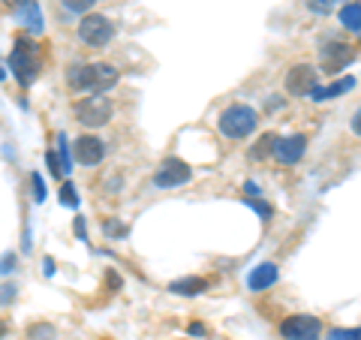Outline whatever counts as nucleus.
Returning a JSON list of instances; mask_svg holds the SVG:
<instances>
[{
  "label": "nucleus",
  "instance_id": "21",
  "mask_svg": "<svg viewBox=\"0 0 361 340\" xmlns=\"http://www.w3.org/2000/svg\"><path fill=\"white\" fill-rule=\"evenodd\" d=\"M274 142H277V135H262V139H259V148H256L253 154H256V157L274 154Z\"/></svg>",
  "mask_w": 361,
  "mask_h": 340
},
{
  "label": "nucleus",
  "instance_id": "26",
  "mask_svg": "<svg viewBox=\"0 0 361 340\" xmlns=\"http://www.w3.org/2000/svg\"><path fill=\"white\" fill-rule=\"evenodd\" d=\"M45 163H49V169H51V175H58V178H61V172H63V166L58 163V157H54V154H49V157H45Z\"/></svg>",
  "mask_w": 361,
  "mask_h": 340
},
{
  "label": "nucleus",
  "instance_id": "6",
  "mask_svg": "<svg viewBox=\"0 0 361 340\" xmlns=\"http://www.w3.org/2000/svg\"><path fill=\"white\" fill-rule=\"evenodd\" d=\"M322 332V322L316 316H289L280 322V337L283 340H316Z\"/></svg>",
  "mask_w": 361,
  "mask_h": 340
},
{
  "label": "nucleus",
  "instance_id": "27",
  "mask_svg": "<svg viewBox=\"0 0 361 340\" xmlns=\"http://www.w3.org/2000/svg\"><path fill=\"white\" fill-rule=\"evenodd\" d=\"M16 298V286H0V304H9Z\"/></svg>",
  "mask_w": 361,
  "mask_h": 340
},
{
  "label": "nucleus",
  "instance_id": "30",
  "mask_svg": "<svg viewBox=\"0 0 361 340\" xmlns=\"http://www.w3.org/2000/svg\"><path fill=\"white\" fill-rule=\"evenodd\" d=\"M353 133H355V135H361V109L353 115Z\"/></svg>",
  "mask_w": 361,
  "mask_h": 340
},
{
  "label": "nucleus",
  "instance_id": "15",
  "mask_svg": "<svg viewBox=\"0 0 361 340\" xmlns=\"http://www.w3.org/2000/svg\"><path fill=\"white\" fill-rule=\"evenodd\" d=\"M169 289H172L175 296H199V292L208 289V280H202V277H184V280L169 283Z\"/></svg>",
  "mask_w": 361,
  "mask_h": 340
},
{
  "label": "nucleus",
  "instance_id": "2",
  "mask_svg": "<svg viewBox=\"0 0 361 340\" xmlns=\"http://www.w3.org/2000/svg\"><path fill=\"white\" fill-rule=\"evenodd\" d=\"M256 123H259L256 109H250V106H229L226 111H220L217 127H220V133L226 135V139H247V135L256 130Z\"/></svg>",
  "mask_w": 361,
  "mask_h": 340
},
{
  "label": "nucleus",
  "instance_id": "8",
  "mask_svg": "<svg viewBox=\"0 0 361 340\" xmlns=\"http://www.w3.org/2000/svg\"><path fill=\"white\" fill-rule=\"evenodd\" d=\"M313 87H316V70L310 63H298L286 73V90L289 94L307 97V94H313Z\"/></svg>",
  "mask_w": 361,
  "mask_h": 340
},
{
  "label": "nucleus",
  "instance_id": "31",
  "mask_svg": "<svg viewBox=\"0 0 361 340\" xmlns=\"http://www.w3.org/2000/svg\"><path fill=\"white\" fill-rule=\"evenodd\" d=\"M42 271H45V274H54V262H51V259H45V262H42Z\"/></svg>",
  "mask_w": 361,
  "mask_h": 340
},
{
  "label": "nucleus",
  "instance_id": "22",
  "mask_svg": "<svg viewBox=\"0 0 361 340\" xmlns=\"http://www.w3.org/2000/svg\"><path fill=\"white\" fill-rule=\"evenodd\" d=\"M58 145H61V166H63V175H70V172H73V163H70V151H66V139H63V133H61Z\"/></svg>",
  "mask_w": 361,
  "mask_h": 340
},
{
  "label": "nucleus",
  "instance_id": "1",
  "mask_svg": "<svg viewBox=\"0 0 361 340\" xmlns=\"http://www.w3.org/2000/svg\"><path fill=\"white\" fill-rule=\"evenodd\" d=\"M66 82L73 90H87V94H106L118 82V70L109 63H75L66 73Z\"/></svg>",
  "mask_w": 361,
  "mask_h": 340
},
{
  "label": "nucleus",
  "instance_id": "4",
  "mask_svg": "<svg viewBox=\"0 0 361 340\" xmlns=\"http://www.w3.org/2000/svg\"><path fill=\"white\" fill-rule=\"evenodd\" d=\"M78 37H82V42L99 49V45H109V40L115 37V25L106 16H85L82 25H78Z\"/></svg>",
  "mask_w": 361,
  "mask_h": 340
},
{
  "label": "nucleus",
  "instance_id": "17",
  "mask_svg": "<svg viewBox=\"0 0 361 340\" xmlns=\"http://www.w3.org/2000/svg\"><path fill=\"white\" fill-rule=\"evenodd\" d=\"M325 340H361V328H331Z\"/></svg>",
  "mask_w": 361,
  "mask_h": 340
},
{
  "label": "nucleus",
  "instance_id": "11",
  "mask_svg": "<svg viewBox=\"0 0 361 340\" xmlns=\"http://www.w3.org/2000/svg\"><path fill=\"white\" fill-rule=\"evenodd\" d=\"M349 61H353V51H349V45H343V42H329V45H322V66H325L329 73L343 70Z\"/></svg>",
  "mask_w": 361,
  "mask_h": 340
},
{
  "label": "nucleus",
  "instance_id": "25",
  "mask_svg": "<svg viewBox=\"0 0 361 340\" xmlns=\"http://www.w3.org/2000/svg\"><path fill=\"white\" fill-rule=\"evenodd\" d=\"M16 268V253H6L4 259H0V274H6V271Z\"/></svg>",
  "mask_w": 361,
  "mask_h": 340
},
{
  "label": "nucleus",
  "instance_id": "18",
  "mask_svg": "<svg viewBox=\"0 0 361 340\" xmlns=\"http://www.w3.org/2000/svg\"><path fill=\"white\" fill-rule=\"evenodd\" d=\"M58 199H61V205H66V208H75L78 205V196H75V187L66 181V184L61 187V193H58Z\"/></svg>",
  "mask_w": 361,
  "mask_h": 340
},
{
  "label": "nucleus",
  "instance_id": "7",
  "mask_svg": "<svg viewBox=\"0 0 361 340\" xmlns=\"http://www.w3.org/2000/svg\"><path fill=\"white\" fill-rule=\"evenodd\" d=\"M190 178H193L190 166L184 160H175V157H169V160H163V166L157 169L154 184L157 187H180V184H187Z\"/></svg>",
  "mask_w": 361,
  "mask_h": 340
},
{
  "label": "nucleus",
  "instance_id": "9",
  "mask_svg": "<svg viewBox=\"0 0 361 340\" xmlns=\"http://www.w3.org/2000/svg\"><path fill=\"white\" fill-rule=\"evenodd\" d=\"M304 151H307V139H304V135H280L274 142V157L286 166L298 163L304 157Z\"/></svg>",
  "mask_w": 361,
  "mask_h": 340
},
{
  "label": "nucleus",
  "instance_id": "23",
  "mask_svg": "<svg viewBox=\"0 0 361 340\" xmlns=\"http://www.w3.org/2000/svg\"><path fill=\"white\" fill-rule=\"evenodd\" d=\"M30 184H33V199L42 202V199H45V184H42V178H39L37 172L30 175Z\"/></svg>",
  "mask_w": 361,
  "mask_h": 340
},
{
  "label": "nucleus",
  "instance_id": "16",
  "mask_svg": "<svg viewBox=\"0 0 361 340\" xmlns=\"http://www.w3.org/2000/svg\"><path fill=\"white\" fill-rule=\"evenodd\" d=\"M341 25L353 33H361V4H346L341 9Z\"/></svg>",
  "mask_w": 361,
  "mask_h": 340
},
{
  "label": "nucleus",
  "instance_id": "24",
  "mask_svg": "<svg viewBox=\"0 0 361 340\" xmlns=\"http://www.w3.org/2000/svg\"><path fill=\"white\" fill-rule=\"evenodd\" d=\"M250 208H256L259 214H262V220H271V205H265V202H259V199H250Z\"/></svg>",
  "mask_w": 361,
  "mask_h": 340
},
{
  "label": "nucleus",
  "instance_id": "34",
  "mask_svg": "<svg viewBox=\"0 0 361 340\" xmlns=\"http://www.w3.org/2000/svg\"><path fill=\"white\" fill-rule=\"evenodd\" d=\"M6 4H18V0H6Z\"/></svg>",
  "mask_w": 361,
  "mask_h": 340
},
{
  "label": "nucleus",
  "instance_id": "19",
  "mask_svg": "<svg viewBox=\"0 0 361 340\" xmlns=\"http://www.w3.org/2000/svg\"><path fill=\"white\" fill-rule=\"evenodd\" d=\"M30 340H54V328L51 325H33L27 332Z\"/></svg>",
  "mask_w": 361,
  "mask_h": 340
},
{
  "label": "nucleus",
  "instance_id": "28",
  "mask_svg": "<svg viewBox=\"0 0 361 340\" xmlns=\"http://www.w3.org/2000/svg\"><path fill=\"white\" fill-rule=\"evenodd\" d=\"M310 6L316 9V13H329V9H331V0H313Z\"/></svg>",
  "mask_w": 361,
  "mask_h": 340
},
{
  "label": "nucleus",
  "instance_id": "32",
  "mask_svg": "<svg viewBox=\"0 0 361 340\" xmlns=\"http://www.w3.org/2000/svg\"><path fill=\"white\" fill-rule=\"evenodd\" d=\"M190 334H205V325H199V322H193V325H190Z\"/></svg>",
  "mask_w": 361,
  "mask_h": 340
},
{
  "label": "nucleus",
  "instance_id": "3",
  "mask_svg": "<svg viewBox=\"0 0 361 340\" xmlns=\"http://www.w3.org/2000/svg\"><path fill=\"white\" fill-rule=\"evenodd\" d=\"M75 118L85 123V127H103V123L111 121L115 115V109H111V99L103 97V94H90L85 99H78L75 103Z\"/></svg>",
  "mask_w": 361,
  "mask_h": 340
},
{
  "label": "nucleus",
  "instance_id": "33",
  "mask_svg": "<svg viewBox=\"0 0 361 340\" xmlns=\"http://www.w3.org/2000/svg\"><path fill=\"white\" fill-rule=\"evenodd\" d=\"M4 334H6V325H4V322H0V337H4Z\"/></svg>",
  "mask_w": 361,
  "mask_h": 340
},
{
  "label": "nucleus",
  "instance_id": "10",
  "mask_svg": "<svg viewBox=\"0 0 361 340\" xmlns=\"http://www.w3.org/2000/svg\"><path fill=\"white\" fill-rule=\"evenodd\" d=\"M73 154H75V160H78V163H85V166H97V163L106 157V145L99 142L97 135H82V139H75Z\"/></svg>",
  "mask_w": 361,
  "mask_h": 340
},
{
  "label": "nucleus",
  "instance_id": "35",
  "mask_svg": "<svg viewBox=\"0 0 361 340\" xmlns=\"http://www.w3.org/2000/svg\"><path fill=\"white\" fill-rule=\"evenodd\" d=\"M4 75H6V73H4V70H0V78H4Z\"/></svg>",
  "mask_w": 361,
  "mask_h": 340
},
{
  "label": "nucleus",
  "instance_id": "29",
  "mask_svg": "<svg viewBox=\"0 0 361 340\" xmlns=\"http://www.w3.org/2000/svg\"><path fill=\"white\" fill-rule=\"evenodd\" d=\"M103 229H106V235H123V226L121 223H106Z\"/></svg>",
  "mask_w": 361,
  "mask_h": 340
},
{
  "label": "nucleus",
  "instance_id": "14",
  "mask_svg": "<svg viewBox=\"0 0 361 340\" xmlns=\"http://www.w3.org/2000/svg\"><path fill=\"white\" fill-rule=\"evenodd\" d=\"M353 87H355V78L346 75V78H337L334 85H325V87L316 85L310 97L316 99V103H325V99H334V97H341V94H346V90H353Z\"/></svg>",
  "mask_w": 361,
  "mask_h": 340
},
{
  "label": "nucleus",
  "instance_id": "20",
  "mask_svg": "<svg viewBox=\"0 0 361 340\" xmlns=\"http://www.w3.org/2000/svg\"><path fill=\"white\" fill-rule=\"evenodd\" d=\"M63 6L70 13H87L90 6H97V0H63Z\"/></svg>",
  "mask_w": 361,
  "mask_h": 340
},
{
  "label": "nucleus",
  "instance_id": "13",
  "mask_svg": "<svg viewBox=\"0 0 361 340\" xmlns=\"http://www.w3.org/2000/svg\"><path fill=\"white\" fill-rule=\"evenodd\" d=\"M16 16L18 21L25 25L27 30H42V13H39V6H37V0H18V9H16Z\"/></svg>",
  "mask_w": 361,
  "mask_h": 340
},
{
  "label": "nucleus",
  "instance_id": "5",
  "mask_svg": "<svg viewBox=\"0 0 361 340\" xmlns=\"http://www.w3.org/2000/svg\"><path fill=\"white\" fill-rule=\"evenodd\" d=\"M9 63H13V73H16V78H18V85H21V87H30L33 78H37V61H33V49H30L27 40H18V42H16Z\"/></svg>",
  "mask_w": 361,
  "mask_h": 340
},
{
  "label": "nucleus",
  "instance_id": "12",
  "mask_svg": "<svg viewBox=\"0 0 361 340\" xmlns=\"http://www.w3.org/2000/svg\"><path fill=\"white\" fill-rule=\"evenodd\" d=\"M280 280V271L274 262H262V265H256L250 271V277H247V286H250L253 292H262L268 286H274V283Z\"/></svg>",
  "mask_w": 361,
  "mask_h": 340
}]
</instances>
